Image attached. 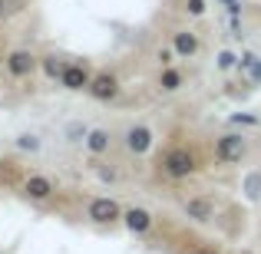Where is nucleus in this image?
I'll list each match as a JSON object with an SVG mask.
<instances>
[{"label":"nucleus","mask_w":261,"mask_h":254,"mask_svg":"<svg viewBox=\"0 0 261 254\" xmlns=\"http://www.w3.org/2000/svg\"><path fill=\"white\" fill-rule=\"evenodd\" d=\"M162 168L172 178H189L192 172H195V155H192L189 149H169L166 159H162Z\"/></svg>","instance_id":"f257e3e1"},{"label":"nucleus","mask_w":261,"mask_h":254,"mask_svg":"<svg viewBox=\"0 0 261 254\" xmlns=\"http://www.w3.org/2000/svg\"><path fill=\"white\" fill-rule=\"evenodd\" d=\"M89 218L99 221V224H109V221H116V218H122V208L113 198H93V202H89Z\"/></svg>","instance_id":"f03ea898"},{"label":"nucleus","mask_w":261,"mask_h":254,"mask_svg":"<svg viewBox=\"0 0 261 254\" xmlns=\"http://www.w3.org/2000/svg\"><path fill=\"white\" fill-rule=\"evenodd\" d=\"M218 159L222 162H242V155H245V139L242 135H235V132H228V135H222L218 139Z\"/></svg>","instance_id":"7ed1b4c3"},{"label":"nucleus","mask_w":261,"mask_h":254,"mask_svg":"<svg viewBox=\"0 0 261 254\" xmlns=\"http://www.w3.org/2000/svg\"><path fill=\"white\" fill-rule=\"evenodd\" d=\"M93 99H113L116 93H119V83H116V76H109V73H99V76H93V83L86 89Z\"/></svg>","instance_id":"20e7f679"},{"label":"nucleus","mask_w":261,"mask_h":254,"mask_svg":"<svg viewBox=\"0 0 261 254\" xmlns=\"http://www.w3.org/2000/svg\"><path fill=\"white\" fill-rule=\"evenodd\" d=\"M33 66H37V57L27 50H13L10 57H7V70L13 73V76H30Z\"/></svg>","instance_id":"39448f33"},{"label":"nucleus","mask_w":261,"mask_h":254,"mask_svg":"<svg viewBox=\"0 0 261 254\" xmlns=\"http://www.w3.org/2000/svg\"><path fill=\"white\" fill-rule=\"evenodd\" d=\"M60 83H63L66 89H73V93H80V89H89V83H93V76L83 70V66H76V63H70L63 70V76H60Z\"/></svg>","instance_id":"423d86ee"},{"label":"nucleus","mask_w":261,"mask_h":254,"mask_svg":"<svg viewBox=\"0 0 261 254\" xmlns=\"http://www.w3.org/2000/svg\"><path fill=\"white\" fill-rule=\"evenodd\" d=\"M126 146H129V152H136V155L149 152V146H152V132H149L146 126H133L126 132Z\"/></svg>","instance_id":"0eeeda50"},{"label":"nucleus","mask_w":261,"mask_h":254,"mask_svg":"<svg viewBox=\"0 0 261 254\" xmlns=\"http://www.w3.org/2000/svg\"><path fill=\"white\" fill-rule=\"evenodd\" d=\"M182 208H185V215L195 218V221H212V215H215V205H212L208 198H189Z\"/></svg>","instance_id":"6e6552de"},{"label":"nucleus","mask_w":261,"mask_h":254,"mask_svg":"<svg viewBox=\"0 0 261 254\" xmlns=\"http://www.w3.org/2000/svg\"><path fill=\"white\" fill-rule=\"evenodd\" d=\"M122 218H126V228L133 231V235H142V231L152 228V215H149L146 208H129Z\"/></svg>","instance_id":"1a4fd4ad"},{"label":"nucleus","mask_w":261,"mask_h":254,"mask_svg":"<svg viewBox=\"0 0 261 254\" xmlns=\"http://www.w3.org/2000/svg\"><path fill=\"white\" fill-rule=\"evenodd\" d=\"M23 188H27V195L37 198V202H43V198H50V195H53V182H50L46 175H30Z\"/></svg>","instance_id":"9d476101"},{"label":"nucleus","mask_w":261,"mask_h":254,"mask_svg":"<svg viewBox=\"0 0 261 254\" xmlns=\"http://www.w3.org/2000/svg\"><path fill=\"white\" fill-rule=\"evenodd\" d=\"M172 50L178 53V57H185V60L195 57V53H198V37H195V33H189V30H178L175 40H172Z\"/></svg>","instance_id":"9b49d317"},{"label":"nucleus","mask_w":261,"mask_h":254,"mask_svg":"<svg viewBox=\"0 0 261 254\" xmlns=\"http://www.w3.org/2000/svg\"><path fill=\"white\" fill-rule=\"evenodd\" d=\"M86 149L96 152V155L109 152V132H106V129H93V132L86 135Z\"/></svg>","instance_id":"f8f14e48"},{"label":"nucleus","mask_w":261,"mask_h":254,"mask_svg":"<svg viewBox=\"0 0 261 254\" xmlns=\"http://www.w3.org/2000/svg\"><path fill=\"white\" fill-rule=\"evenodd\" d=\"M159 86L166 89V93H175V89L182 86V76H178L175 70H166V73H162V79H159Z\"/></svg>","instance_id":"ddd939ff"},{"label":"nucleus","mask_w":261,"mask_h":254,"mask_svg":"<svg viewBox=\"0 0 261 254\" xmlns=\"http://www.w3.org/2000/svg\"><path fill=\"white\" fill-rule=\"evenodd\" d=\"M43 70H46V76H50V79H60L66 66H63V63H57V57H46V60H43Z\"/></svg>","instance_id":"4468645a"},{"label":"nucleus","mask_w":261,"mask_h":254,"mask_svg":"<svg viewBox=\"0 0 261 254\" xmlns=\"http://www.w3.org/2000/svg\"><path fill=\"white\" fill-rule=\"evenodd\" d=\"M17 149H23V152H37L40 139H37V135H17Z\"/></svg>","instance_id":"2eb2a0df"},{"label":"nucleus","mask_w":261,"mask_h":254,"mask_svg":"<svg viewBox=\"0 0 261 254\" xmlns=\"http://www.w3.org/2000/svg\"><path fill=\"white\" fill-rule=\"evenodd\" d=\"M245 191H248V198H261V175L245 178Z\"/></svg>","instance_id":"dca6fc26"},{"label":"nucleus","mask_w":261,"mask_h":254,"mask_svg":"<svg viewBox=\"0 0 261 254\" xmlns=\"http://www.w3.org/2000/svg\"><path fill=\"white\" fill-rule=\"evenodd\" d=\"M235 63H238V57L231 50H222V53H218V70H231Z\"/></svg>","instance_id":"f3484780"},{"label":"nucleus","mask_w":261,"mask_h":254,"mask_svg":"<svg viewBox=\"0 0 261 254\" xmlns=\"http://www.w3.org/2000/svg\"><path fill=\"white\" fill-rule=\"evenodd\" d=\"M185 10H189L192 17H202L205 13V0H185Z\"/></svg>","instance_id":"a211bd4d"},{"label":"nucleus","mask_w":261,"mask_h":254,"mask_svg":"<svg viewBox=\"0 0 261 254\" xmlns=\"http://www.w3.org/2000/svg\"><path fill=\"white\" fill-rule=\"evenodd\" d=\"M172 57H175V50H159V53H155V60H159L162 66H169V63H172Z\"/></svg>","instance_id":"6ab92c4d"},{"label":"nucleus","mask_w":261,"mask_h":254,"mask_svg":"<svg viewBox=\"0 0 261 254\" xmlns=\"http://www.w3.org/2000/svg\"><path fill=\"white\" fill-rule=\"evenodd\" d=\"M222 4L228 7V13H231V17H238V10H242V4H238V0H222Z\"/></svg>","instance_id":"aec40b11"},{"label":"nucleus","mask_w":261,"mask_h":254,"mask_svg":"<svg viewBox=\"0 0 261 254\" xmlns=\"http://www.w3.org/2000/svg\"><path fill=\"white\" fill-rule=\"evenodd\" d=\"M70 135H73V142H80V135H89L83 126H70Z\"/></svg>","instance_id":"412c9836"},{"label":"nucleus","mask_w":261,"mask_h":254,"mask_svg":"<svg viewBox=\"0 0 261 254\" xmlns=\"http://www.w3.org/2000/svg\"><path fill=\"white\" fill-rule=\"evenodd\" d=\"M192 254H208V251H192Z\"/></svg>","instance_id":"4be33fe9"}]
</instances>
